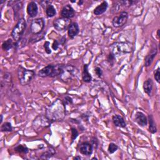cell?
Masks as SVG:
<instances>
[{
	"mask_svg": "<svg viewBox=\"0 0 160 160\" xmlns=\"http://www.w3.org/2000/svg\"><path fill=\"white\" fill-rule=\"evenodd\" d=\"M13 130V127L11 124L9 122L4 123L1 127V131L2 132H11Z\"/></svg>",
	"mask_w": 160,
	"mask_h": 160,
	"instance_id": "28",
	"label": "cell"
},
{
	"mask_svg": "<svg viewBox=\"0 0 160 160\" xmlns=\"http://www.w3.org/2000/svg\"><path fill=\"white\" fill-rule=\"evenodd\" d=\"M55 153H56V151H55V150L54 149H53L51 147V148L49 147L46 151L43 152L41 154V156L39 157V159H49V158H51L52 156H54L55 154Z\"/></svg>",
	"mask_w": 160,
	"mask_h": 160,
	"instance_id": "21",
	"label": "cell"
},
{
	"mask_svg": "<svg viewBox=\"0 0 160 160\" xmlns=\"http://www.w3.org/2000/svg\"><path fill=\"white\" fill-rule=\"evenodd\" d=\"M107 60L110 65H113L114 64V62L115 60V56L114 55H113L112 53H110L109 55L107 57Z\"/></svg>",
	"mask_w": 160,
	"mask_h": 160,
	"instance_id": "32",
	"label": "cell"
},
{
	"mask_svg": "<svg viewBox=\"0 0 160 160\" xmlns=\"http://www.w3.org/2000/svg\"><path fill=\"white\" fill-rule=\"evenodd\" d=\"M34 76L33 70L26 69L22 66H19L18 68V77L20 84L23 86L29 85Z\"/></svg>",
	"mask_w": 160,
	"mask_h": 160,
	"instance_id": "4",
	"label": "cell"
},
{
	"mask_svg": "<svg viewBox=\"0 0 160 160\" xmlns=\"http://www.w3.org/2000/svg\"><path fill=\"white\" fill-rule=\"evenodd\" d=\"M159 68H158V69L156 70L155 73H154V79L155 80L158 82V83H159V80H160V72H159Z\"/></svg>",
	"mask_w": 160,
	"mask_h": 160,
	"instance_id": "34",
	"label": "cell"
},
{
	"mask_svg": "<svg viewBox=\"0 0 160 160\" xmlns=\"http://www.w3.org/2000/svg\"><path fill=\"white\" fill-rule=\"evenodd\" d=\"M78 73V69L73 65H64L62 74L60 75V79L65 83H68L73 80Z\"/></svg>",
	"mask_w": 160,
	"mask_h": 160,
	"instance_id": "5",
	"label": "cell"
},
{
	"mask_svg": "<svg viewBox=\"0 0 160 160\" xmlns=\"http://www.w3.org/2000/svg\"><path fill=\"white\" fill-rule=\"evenodd\" d=\"M15 151H16V152H18L20 153H25V154H27L29 152V149L28 148V147L25 145L23 144H20L18 146H17L15 148Z\"/></svg>",
	"mask_w": 160,
	"mask_h": 160,
	"instance_id": "27",
	"label": "cell"
},
{
	"mask_svg": "<svg viewBox=\"0 0 160 160\" xmlns=\"http://www.w3.org/2000/svg\"><path fill=\"white\" fill-rule=\"evenodd\" d=\"M113 122L114 125L120 128H125L126 126V123L124 118L120 115H114L112 118Z\"/></svg>",
	"mask_w": 160,
	"mask_h": 160,
	"instance_id": "17",
	"label": "cell"
},
{
	"mask_svg": "<svg viewBox=\"0 0 160 160\" xmlns=\"http://www.w3.org/2000/svg\"><path fill=\"white\" fill-rule=\"evenodd\" d=\"M27 13L30 18H35L38 13V8L37 4L34 2L29 3L27 7Z\"/></svg>",
	"mask_w": 160,
	"mask_h": 160,
	"instance_id": "15",
	"label": "cell"
},
{
	"mask_svg": "<svg viewBox=\"0 0 160 160\" xmlns=\"http://www.w3.org/2000/svg\"><path fill=\"white\" fill-rule=\"evenodd\" d=\"M157 36L158 37V38H159V30H158V31H157Z\"/></svg>",
	"mask_w": 160,
	"mask_h": 160,
	"instance_id": "40",
	"label": "cell"
},
{
	"mask_svg": "<svg viewBox=\"0 0 160 160\" xmlns=\"http://www.w3.org/2000/svg\"><path fill=\"white\" fill-rule=\"evenodd\" d=\"M118 149V146L115 144V143H111L110 144H109V146H108V152L110 154H113L115 152H116Z\"/></svg>",
	"mask_w": 160,
	"mask_h": 160,
	"instance_id": "30",
	"label": "cell"
},
{
	"mask_svg": "<svg viewBox=\"0 0 160 160\" xmlns=\"http://www.w3.org/2000/svg\"><path fill=\"white\" fill-rule=\"evenodd\" d=\"M92 159H97V158H93Z\"/></svg>",
	"mask_w": 160,
	"mask_h": 160,
	"instance_id": "43",
	"label": "cell"
},
{
	"mask_svg": "<svg viewBox=\"0 0 160 160\" xmlns=\"http://www.w3.org/2000/svg\"><path fill=\"white\" fill-rule=\"evenodd\" d=\"M108 3L106 2H103L99 5H98L94 10V14L96 16L101 15L106 12V10L108 8Z\"/></svg>",
	"mask_w": 160,
	"mask_h": 160,
	"instance_id": "18",
	"label": "cell"
},
{
	"mask_svg": "<svg viewBox=\"0 0 160 160\" xmlns=\"http://www.w3.org/2000/svg\"><path fill=\"white\" fill-rule=\"evenodd\" d=\"M135 121L141 126H146L148 124V119L144 113L138 112L135 114Z\"/></svg>",
	"mask_w": 160,
	"mask_h": 160,
	"instance_id": "16",
	"label": "cell"
},
{
	"mask_svg": "<svg viewBox=\"0 0 160 160\" xmlns=\"http://www.w3.org/2000/svg\"><path fill=\"white\" fill-rule=\"evenodd\" d=\"M71 141H72L71 143H73L78 136L79 133L75 128H72L71 130Z\"/></svg>",
	"mask_w": 160,
	"mask_h": 160,
	"instance_id": "31",
	"label": "cell"
},
{
	"mask_svg": "<svg viewBox=\"0 0 160 160\" xmlns=\"http://www.w3.org/2000/svg\"><path fill=\"white\" fill-rule=\"evenodd\" d=\"M26 28V23L25 20L22 18L17 22L11 32V37L15 41H18L22 38Z\"/></svg>",
	"mask_w": 160,
	"mask_h": 160,
	"instance_id": "7",
	"label": "cell"
},
{
	"mask_svg": "<svg viewBox=\"0 0 160 160\" xmlns=\"http://www.w3.org/2000/svg\"><path fill=\"white\" fill-rule=\"evenodd\" d=\"M3 121V115H1V120H0V123H2Z\"/></svg>",
	"mask_w": 160,
	"mask_h": 160,
	"instance_id": "41",
	"label": "cell"
},
{
	"mask_svg": "<svg viewBox=\"0 0 160 160\" xmlns=\"http://www.w3.org/2000/svg\"><path fill=\"white\" fill-rule=\"evenodd\" d=\"M26 39H23L22 38L19 39L18 41H15L14 46L17 48H21L26 46Z\"/></svg>",
	"mask_w": 160,
	"mask_h": 160,
	"instance_id": "29",
	"label": "cell"
},
{
	"mask_svg": "<svg viewBox=\"0 0 160 160\" xmlns=\"http://www.w3.org/2000/svg\"><path fill=\"white\" fill-rule=\"evenodd\" d=\"M60 43L58 42V40L55 39V40H54V42H53V43L52 48L54 49L55 51H56V50H57L58 49V48L60 46Z\"/></svg>",
	"mask_w": 160,
	"mask_h": 160,
	"instance_id": "35",
	"label": "cell"
},
{
	"mask_svg": "<svg viewBox=\"0 0 160 160\" xmlns=\"http://www.w3.org/2000/svg\"><path fill=\"white\" fill-rule=\"evenodd\" d=\"M79 32L80 28L78 24L76 22H72L68 29V34L69 37L71 39H73L78 34Z\"/></svg>",
	"mask_w": 160,
	"mask_h": 160,
	"instance_id": "14",
	"label": "cell"
},
{
	"mask_svg": "<svg viewBox=\"0 0 160 160\" xmlns=\"http://www.w3.org/2000/svg\"><path fill=\"white\" fill-rule=\"evenodd\" d=\"M46 34V32L43 31L39 34H33V36H31L30 39H29V43H37L39 41H41L44 38V35Z\"/></svg>",
	"mask_w": 160,
	"mask_h": 160,
	"instance_id": "23",
	"label": "cell"
},
{
	"mask_svg": "<svg viewBox=\"0 0 160 160\" xmlns=\"http://www.w3.org/2000/svg\"><path fill=\"white\" fill-rule=\"evenodd\" d=\"M148 121H149V131L152 134L156 133L157 132V128L153 117L151 115H148Z\"/></svg>",
	"mask_w": 160,
	"mask_h": 160,
	"instance_id": "22",
	"label": "cell"
},
{
	"mask_svg": "<svg viewBox=\"0 0 160 160\" xmlns=\"http://www.w3.org/2000/svg\"><path fill=\"white\" fill-rule=\"evenodd\" d=\"M71 21L70 19L64 18H59L55 20L53 22V26L55 30L58 31H63L68 29L71 23Z\"/></svg>",
	"mask_w": 160,
	"mask_h": 160,
	"instance_id": "9",
	"label": "cell"
},
{
	"mask_svg": "<svg viewBox=\"0 0 160 160\" xmlns=\"http://www.w3.org/2000/svg\"><path fill=\"white\" fill-rule=\"evenodd\" d=\"M40 5L44 8H46L48 5H51V2H49V1H46V0H45V1H42V2H39Z\"/></svg>",
	"mask_w": 160,
	"mask_h": 160,
	"instance_id": "37",
	"label": "cell"
},
{
	"mask_svg": "<svg viewBox=\"0 0 160 160\" xmlns=\"http://www.w3.org/2000/svg\"><path fill=\"white\" fill-rule=\"evenodd\" d=\"M94 71L98 77H99V78L101 77V76L103 75V71H102L101 68H100L99 67H96L94 69Z\"/></svg>",
	"mask_w": 160,
	"mask_h": 160,
	"instance_id": "36",
	"label": "cell"
},
{
	"mask_svg": "<svg viewBox=\"0 0 160 160\" xmlns=\"http://www.w3.org/2000/svg\"><path fill=\"white\" fill-rule=\"evenodd\" d=\"M157 53H158V48L155 46V47H154L151 49V51L149 52V53L145 58L144 65L146 67H148L151 65L155 57L157 55Z\"/></svg>",
	"mask_w": 160,
	"mask_h": 160,
	"instance_id": "13",
	"label": "cell"
},
{
	"mask_svg": "<svg viewBox=\"0 0 160 160\" xmlns=\"http://www.w3.org/2000/svg\"><path fill=\"white\" fill-rule=\"evenodd\" d=\"M73 103V99L71 97L68 96H65V102L64 103L65 104H71Z\"/></svg>",
	"mask_w": 160,
	"mask_h": 160,
	"instance_id": "38",
	"label": "cell"
},
{
	"mask_svg": "<svg viewBox=\"0 0 160 160\" xmlns=\"http://www.w3.org/2000/svg\"><path fill=\"white\" fill-rule=\"evenodd\" d=\"M73 159H81V157L80 156H76V157H75L74 158H73Z\"/></svg>",
	"mask_w": 160,
	"mask_h": 160,
	"instance_id": "39",
	"label": "cell"
},
{
	"mask_svg": "<svg viewBox=\"0 0 160 160\" xmlns=\"http://www.w3.org/2000/svg\"><path fill=\"white\" fill-rule=\"evenodd\" d=\"M66 116V108L64 102L57 99L46 110V117L53 122L63 120Z\"/></svg>",
	"mask_w": 160,
	"mask_h": 160,
	"instance_id": "1",
	"label": "cell"
},
{
	"mask_svg": "<svg viewBox=\"0 0 160 160\" xmlns=\"http://www.w3.org/2000/svg\"><path fill=\"white\" fill-rule=\"evenodd\" d=\"M45 12L46 15L48 18H52L53 16H55L57 14V11L55 8L53 7L51 4L48 5L46 8H45Z\"/></svg>",
	"mask_w": 160,
	"mask_h": 160,
	"instance_id": "24",
	"label": "cell"
},
{
	"mask_svg": "<svg viewBox=\"0 0 160 160\" xmlns=\"http://www.w3.org/2000/svg\"><path fill=\"white\" fill-rule=\"evenodd\" d=\"M82 78L84 82L90 83L92 80V76L88 71V65H84L83 71L82 73Z\"/></svg>",
	"mask_w": 160,
	"mask_h": 160,
	"instance_id": "20",
	"label": "cell"
},
{
	"mask_svg": "<svg viewBox=\"0 0 160 160\" xmlns=\"http://www.w3.org/2000/svg\"><path fill=\"white\" fill-rule=\"evenodd\" d=\"M153 80L151 78L148 79L146 80L143 83V89L145 93H146L148 96H151L153 91Z\"/></svg>",
	"mask_w": 160,
	"mask_h": 160,
	"instance_id": "19",
	"label": "cell"
},
{
	"mask_svg": "<svg viewBox=\"0 0 160 160\" xmlns=\"http://www.w3.org/2000/svg\"><path fill=\"white\" fill-rule=\"evenodd\" d=\"M53 122L46 115H38L33 122V126L36 131H41L49 128Z\"/></svg>",
	"mask_w": 160,
	"mask_h": 160,
	"instance_id": "6",
	"label": "cell"
},
{
	"mask_svg": "<svg viewBox=\"0 0 160 160\" xmlns=\"http://www.w3.org/2000/svg\"><path fill=\"white\" fill-rule=\"evenodd\" d=\"M14 44L15 43H13V40L11 39H8L7 41L3 42L2 44V48L4 51H8L13 47Z\"/></svg>",
	"mask_w": 160,
	"mask_h": 160,
	"instance_id": "26",
	"label": "cell"
},
{
	"mask_svg": "<svg viewBox=\"0 0 160 160\" xmlns=\"http://www.w3.org/2000/svg\"><path fill=\"white\" fill-rule=\"evenodd\" d=\"M49 45H50V43L49 41H45V43L44 44V48L46 53L48 55H49L51 53V50L49 48Z\"/></svg>",
	"mask_w": 160,
	"mask_h": 160,
	"instance_id": "33",
	"label": "cell"
},
{
	"mask_svg": "<svg viewBox=\"0 0 160 160\" xmlns=\"http://www.w3.org/2000/svg\"><path fill=\"white\" fill-rule=\"evenodd\" d=\"M128 19V13L127 11H123L120 13L118 16H116L112 20L113 26L115 28H120L123 26L127 22Z\"/></svg>",
	"mask_w": 160,
	"mask_h": 160,
	"instance_id": "10",
	"label": "cell"
},
{
	"mask_svg": "<svg viewBox=\"0 0 160 160\" xmlns=\"http://www.w3.org/2000/svg\"><path fill=\"white\" fill-rule=\"evenodd\" d=\"M79 151L80 153L83 155L89 156L93 153V146L92 144L89 142H83L80 144Z\"/></svg>",
	"mask_w": 160,
	"mask_h": 160,
	"instance_id": "11",
	"label": "cell"
},
{
	"mask_svg": "<svg viewBox=\"0 0 160 160\" xmlns=\"http://www.w3.org/2000/svg\"><path fill=\"white\" fill-rule=\"evenodd\" d=\"M61 15L62 18L70 20L75 16V12L71 5H66L63 8L61 12Z\"/></svg>",
	"mask_w": 160,
	"mask_h": 160,
	"instance_id": "12",
	"label": "cell"
},
{
	"mask_svg": "<svg viewBox=\"0 0 160 160\" xmlns=\"http://www.w3.org/2000/svg\"><path fill=\"white\" fill-rule=\"evenodd\" d=\"M11 6L15 11V15H16L17 13L23 7V2L20 1H15V2H10Z\"/></svg>",
	"mask_w": 160,
	"mask_h": 160,
	"instance_id": "25",
	"label": "cell"
},
{
	"mask_svg": "<svg viewBox=\"0 0 160 160\" xmlns=\"http://www.w3.org/2000/svg\"><path fill=\"white\" fill-rule=\"evenodd\" d=\"M63 65H48L42 68L38 73V75L42 78H55L60 76L63 70Z\"/></svg>",
	"mask_w": 160,
	"mask_h": 160,
	"instance_id": "3",
	"label": "cell"
},
{
	"mask_svg": "<svg viewBox=\"0 0 160 160\" xmlns=\"http://www.w3.org/2000/svg\"><path fill=\"white\" fill-rule=\"evenodd\" d=\"M44 28V21L43 18H39L33 20L30 25V32L33 34H39L43 31Z\"/></svg>",
	"mask_w": 160,
	"mask_h": 160,
	"instance_id": "8",
	"label": "cell"
},
{
	"mask_svg": "<svg viewBox=\"0 0 160 160\" xmlns=\"http://www.w3.org/2000/svg\"><path fill=\"white\" fill-rule=\"evenodd\" d=\"M110 53L116 56L128 54L133 51V44L130 42H116L112 44L110 47Z\"/></svg>",
	"mask_w": 160,
	"mask_h": 160,
	"instance_id": "2",
	"label": "cell"
},
{
	"mask_svg": "<svg viewBox=\"0 0 160 160\" xmlns=\"http://www.w3.org/2000/svg\"><path fill=\"white\" fill-rule=\"evenodd\" d=\"M83 1H80V2H78V5H81L83 4Z\"/></svg>",
	"mask_w": 160,
	"mask_h": 160,
	"instance_id": "42",
	"label": "cell"
}]
</instances>
